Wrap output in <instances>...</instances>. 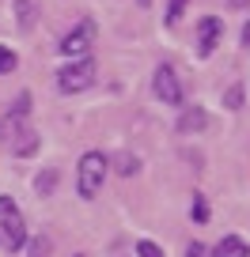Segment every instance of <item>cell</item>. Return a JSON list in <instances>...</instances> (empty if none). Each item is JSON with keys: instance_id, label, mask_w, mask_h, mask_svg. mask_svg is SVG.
Returning a JSON list of instances; mask_svg holds the SVG:
<instances>
[{"instance_id": "6da1fadb", "label": "cell", "mask_w": 250, "mask_h": 257, "mask_svg": "<svg viewBox=\"0 0 250 257\" xmlns=\"http://www.w3.org/2000/svg\"><path fill=\"white\" fill-rule=\"evenodd\" d=\"M27 113H31V91H19L12 110L0 121V137L12 148V155H34L38 152V133L27 125Z\"/></svg>"}, {"instance_id": "7a4b0ae2", "label": "cell", "mask_w": 250, "mask_h": 257, "mask_svg": "<svg viewBox=\"0 0 250 257\" xmlns=\"http://www.w3.org/2000/svg\"><path fill=\"white\" fill-rule=\"evenodd\" d=\"M106 170H110V159H106L103 152H88L80 159V170H76V189H80L84 201L99 197V189H103V182H106Z\"/></svg>"}, {"instance_id": "3957f363", "label": "cell", "mask_w": 250, "mask_h": 257, "mask_svg": "<svg viewBox=\"0 0 250 257\" xmlns=\"http://www.w3.org/2000/svg\"><path fill=\"white\" fill-rule=\"evenodd\" d=\"M27 242V223H23V212L12 197H0V249H12L16 253L19 246Z\"/></svg>"}, {"instance_id": "277c9868", "label": "cell", "mask_w": 250, "mask_h": 257, "mask_svg": "<svg viewBox=\"0 0 250 257\" xmlns=\"http://www.w3.org/2000/svg\"><path fill=\"white\" fill-rule=\"evenodd\" d=\"M95 83V61L91 57H80V61L65 64L61 72H57V87L65 91V95H76V91H88Z\"/></svg>"}, {"instance_id": "5b68a950", "label": "cell", "mask_w": 250, "mask_h": 257, "mask_svg": "<svg viewBox=\"0 0 250 257\" xmlns=\"http://www.w3.org/2000/svg\"><path fill=\"white\" fill-rule=\"evenodd\" d=\"M152 87H155V95H159V102L182 106V83H178V72L171 68V64H159V68H155Z\"/></svg>"}, {"instance_id": "8992f818", "label": "cell", "mask_w": 250, "mask_h": 257, "mask_svg": "<svg viewBox=\"0 0 250 257\" xmlns=\"http://www.w3.org/2000/svg\"><path fill=\"white\" fill-rule=\"evenodd\" d=\"M91 42H95V23L84 19L76 31H68L65 38H61V53H65V57H88Z\"/></svg>"}, {"instance_id": "52a82bcc", "label": "cell", "mask_w": 250, "mask_h": 257, "mask_svg": "<svg viewBox=\"0 0 250 257\" xmlns=\"http://www.w3.org/2000/svg\"><path fill=\"white\" fill-rule=\"evenodd\" d=\"M220 38H224V23H220L216 16H205L201 23H197V57H209L212 49L220 46Z\"/></svg>"}, {"instance_id": "ba28073f", "label": "cell", "mask_w": 250, "mask_h": 257, "mask_svg": "<svg viewBox=\"0 0 250 257\" xmlns=\"http://www.w3.org/2000/svg\"><path fill=\"white\" fill-rule=\"evenodd\" d=\"M205 125H209V113H205L201 106H190V110H182V117H178V133H201Z\"/></svg>"}, {"instance_id": "9c48e42d", "label": "cell", "mask_w": 250, "mask_h": 257, "mask_svg": "<svg viewBox=\"0 0 250 257\" xmlns=\"http://www.w3.org/2000/svg\"><path fill=\"white\" fill-rule=\"evenodd\" d=\"M212 257H250V246L239 238V234H227V238H220V242H216Z\"/></svg>"}, {"instance_id": "30bf717a", "label": "cell", "mask_w": 250, "mask_h": 257, "mask_svg": "<svg viewBox=\"0 0 250 257\" xmlns=\"http://www.w3.org/2000/svg\"><path fill=\"white\" fill-rule=\"evenodd\" d=\"M19 8V27H31L34 23V0H16Z\"/></svg>"}, {"instance_id": "8fae6325", "label": "cell", "mask_w": 250, "mask_h": 257, "mask_svg": "<svg viewBox=\"0 0 250 257\" xmlns=\"http://www.w3.org/2000/svg\"><path fill=\"white\" fill-rule=\"evenodd\" d=\"M186 4H190V0H167V27H175L178 19H182Z\"/></svg>"}, {"instance_id": "7c38bea8", "label": "cell", "mask_w": 250, "mask_h": 257, "mask_svg": "<svg viewBox=\"0 0 250 257\" xmlns=\"http://www.w3.org/2000/svg\"><path fill=\"white\" fill-rule=\"evenodd\" d=\"M190 212H194L197 223H205V219H209V204H205V193H194V208H190Z\"/></svg>"}, {"instance_id": "4fadbf2b", "label": "cell", "mask_w": 250, "mask_h": 257, "mask_svg": "<svg viewBox=\"0 0 250 257\" xmlns=\"http://www.w3.org/2000/svg\"><path fill=\"white\" fill-rule=\"evenodd\" d=\"M16 64H19V57L12 53L8 46H0V76H4V72H12V68H16Z\"/></svg>"}, {"instance_id": "5bb4252c", "label": "cell", "mask_w": 250, "mask_h": 257, "mask_svg": "<svg viewBox=\"0 0 250 257\" xmlns=\"http://www.w3.org/2000/svg\"><path fill=\"white\" fill-rule=\"evenodd\" d=\"M224 106H227V110H239V106H242V87H239V83H235V87H227Z\"/></svg>"}, {"instance_id": "9a60e30c", "label": "cell", "mask_w": 250, "mask_h": 257, "mask_svg": "<svg viewBox=\"0 0 250 257\" xmlns=\"http://www.w3.org/2000/svg\"><path fill=\"white\" fill-rule=\"evenodd\" d=\"M137 253H140V257H167L159 246H155V242H148V238H140V242H137Z\"/></svg>"}, {"instance_id": "2e32d148", "label": "cell", "mask_w": 250, "mask_h": 257, "mask_svg": "<svg viewBox=\"0 0 250 257\" xmlns=\"http://www.w3.org/2000/svg\"><path fill=\"white\" fill-rule=\"evenodd\" d=\"M118 170H121V174H137V170H140V159H137V155H121V159H118Z\"/></svg>"}, {"instance_id": "e0dca14e", "label": "cell", "mask_w": 250, "mask_h": 257, "mask_svg": "<svg viewBox=\"0 0 250 257\" xmlns=\"http://www.w3.org/2000/svg\"><path fill=\"white\" fill-rule=\"evenodd\" d=\"M53 185H57V174H53V170H46V174H38V182H34V189H38V193H49V189H53Z\"/></svg>"}, {"instance_id": "ac0fdd59", "label": "cell", "mask_w": 250, "mask_h": 257, "mask_svg": "<svg viewBox=\"0 0 250 257\" xmlns=\"http://www.w3.org/2000/svg\"><path fill=\"white\" fill-rule=\"evenodd\" d=\"M31 257H49V238L46 234H38V238L31 242Z\"/></svg>"}, {"instance_id": "d6986e66", "label": "cell", "mask_w": 250, "mask_h": 257, "mask_svg": "<svg viewBox=\"0 0 250 257\" xmlns=\"http://www.w3.org/2000/svg\"><path fill=\"white\" fill-rule=\"evenodd\" d=\"M186 257H205V246H197V242H194V246L186 249Z\"/></svg>"}, {"instance_id": "ffe728a7", "label": "cell", "mask_w": 250, "mask_h": 257, "mask_svg": "<svg viewBox=\"0 0 250 257\" xmlns=\"http://www.w3.org/2000/svg\"><path fill=\"white\" fill-rule=\"evenodd\" d=\"M242 42H246V46H250V23L242 27Z\"/></svg>"}, {"instance_id": "44dd1931", "label": "cell", "mask_w": 250, "mask_h": 257, "mask_svg": "<svg viewBox=\"0 0 250 257\" xmlns=\"http://www.w3.org/2000/svg\"><path fill=\"white\" fill-rule=\"evenodd\" d=\"M140 4H148V0H140Z\"/></svg>"}]
</instances>
